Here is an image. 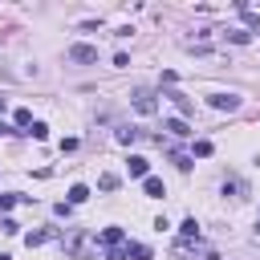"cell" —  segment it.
<instances>
[{
    "label": "cell",
    "instance_id": "1",
    "mask_svg": "<svg viewBox=\"0 0 260 260\" xmlns=\"http://www.w3.org/2000/svg\"><path fill=\"white\" fill-rule=\"evenodd\" d=\"M130 102H134V110H138V114H154V110H158L154 89H146V85H138V89L130 93Z\"/></svg>",
    "mask_w": 260,
    "mask_h": 260
},
{
    "label": "cell",
    "instance_id": "2",
    "mask_svg": "<svg viewBox=\"0 0 260 260\" xmlns=\"http://www.w3.org/2000/svg\"><path fill=\"white\" fill-rule=\"evenodd\" d=\"M69 61L73 65H93L98 61V49L93 45H69Z\"/></svg>",
    "mask_w": 260,
    "mask_h": 260
},
{
    "label": "cell",
    "instance_id": "3",
    "mask_svg": "<svg viewBox=\"0 0 260 260\" xmlns=\"http://www.w3.org/2000/svg\"><path fill=\"white\" fill-rule=\"evenodd\" d=\"M207 106H215V110H228V114H232V110H240V98H236V93H211V98H207Z\"/></svg>",
    "mask_w": 260,
    "mask_h": 260
},
{
    "label": "cell",
    "instance_id": "4",
    "mask_svg": "<svg viewBox=\"0 0 260 260\" xmlns=\"http://www.w3.org/2000/svg\"><path fill=\"white\" fill-rule=\"evenodd\" d=\"M65 252H69V256H85V252H89V240H85L81 232H69V240H65Z\"/></svg>",
    "mask_w": 260,
    "mask_h": 260
},
{
    "label": "cell",
    "instance_id": "5",
    "mask_svg": "<svg viewBox=\"0 0 260 260\" xmlns=\"http://www.w3.org/2000/svg\"><path fill=\"white\" fill-rule=\"evenodd\" d=\"M126 171H130L134 179H146V175H150V162H146V158H138V154H130V162H126Z\"/></svg>",
    "mask_w": 260,
    "mask_h": 260
},
{
    "label": "cell",
    "instance_id": "6",
    "mask_svg": "<svg viewBox=\"0 0 260 260\" xmlns=\"http://www.w3.org/2000/svg\"><path fill=\"white\" fill-rule=\"evenodd\" d=\"M142 191H146L150 199H162V195H167V187H162V179H154V175H146V179H142Z\"/></svg>",
    "mask_w": 260,
    "mask_h": 260
},
{
    "label": "cell",
    "instance_id": "7",
    "mask_svg": "<svg viewBox=\"0 0 260 260\" xmlns=\"http://www.w3.org/2000/svg\"><path fill=\"white\" fill-rule=\"evenodd\" d=\"M162 130H171L175 138H187V134H191V126H187V118H167V126H162Z\"/></svg>",
    "mask_w": 260,
    "mask_h": 260
},
{
    "label": "cell",
    "instance_id": "8",
    "mask_svg": "<svg viewBox=\"0 0 260 260\" xmlns=\"http://www.w3.org/2000/svg\"><path fill=\"white\" fill-rule=\"evenodd\" d=\"M102 244L106 248H122V228H106L102 232Z\"/></svg>",
    "mask_w": 260,
    "mask_h": 260
},
{
    "label": "cell",
    "instance_id": "9",
    "mask_svg": "<svg viewBox=\"0 0 260 260\" xmlns=\"http://www.w3.org/2000/svg\"><path fill=\"white\" fill-rule=\"evenodd\" d=\"M167 98H171V102L179 106V114H191V98H187V93H179V89H171Z\"/></svg>",
    "mask_w": 260,
    "mask_h": 260
},
{
    "label": "cell",
    "instance_id": "10",
    "mask_svg": "<svg viewBox=\"0 0 260 260\" xmlns=\"http://www.w3.org/2000/svg\"><path fill=\"white\" fill-rule=\"evenodd\" d=\"M85 199H89V187L85 183H73L69 187V203H85Z\"/></svg>",
    "mask_w": 260,
    "mask_h": 260
},
{
    "label": "cell",
    "instance_id": "11",
    "mask_svg": "<svg viewBox=\"0 0 260 260\" xmlns=\"http://www.w3.org/2000/svg\"><path fill=\"white\" fill-rule=\"evenodd\" d=\"M126 260H150V248L146 244H130L126 248Z\"/></svg>",
    "mask_w": 260,
    "mask_h": 260
},
{
    "label": "cell",
    "instance_id": "12",
    "mask_svg": "<svg viewBox=\"0 0 260 260\" xmlns=\"http://www.w3.org/2000/svg\"><path fill=\"white\" fill-rule=\"evenodd\" d=\"M228 41H232V45H248L252 32H248V28H228Z\"/></svg>",
    "mask_w": 260,
    "mask_h": 260
},
{
    "label": "cell",
    "instance_id": "13",
    "mask_svg": "<svg viewBox=\"0 0 260 260\" xmlns=\"http://www.w3.org/2000/svg\"><path fill=\"white\" fill-rule=\"evenodd\" d=\"M179 232H183V240H199V223H195V219H183Z\"/></svg>",
    "mask_w": 260,
    "mask_h": 260
},
{
    "label": "cell",
    "instance_id": "14",
    "mask_svg": "<svg viewBox=\"0 0 260 260\" xmlns=\"http://www.w3.org/2000/svg\"><path fill=\"white\" fill-rule=\"evenodd\" d=\"M24 134H32L37 142H45V138H49V126H45V122H32V126H28Z\"/></svg>",
    "mask_w": 260,
    "mask_h": 260
},
{
    "label": "cell",
    "instance_id": "15",
    "mask_svg": "<svg viewBox=\"0 0 260 260\" xmlns=\"http://www.w3.org/2000/svg\"><path fill=\"white\" fill-rule=\"evenodd\" d=\"M171 162H175L179 171H191V154H183V150H171Z\"/></svg>",
    "mask_w": 260,
    "mask_h": 260
},
{
    "label": "cell",
    "instance_id": "16",
    "mask_svg": "<svg viewBox=\"0 0 260 260\" xmlns=\"http://www.w3.org/2000/svg\"><path fill=\"white\" fill-rule=\"evenodd\" d=\"M98 187H102V191H118V175H114V171H106V175L98 179Z\"/></svg>",
    "mask_w": 260,
    "mask_h": 260
},
{
    "label": "cell",
    "instance_id": "17",
    "mask_svg": "<svg viewBox=\"0 0 260 260\" xmlns=\"http://www.w3.org/2000/svg\"><path fill=\"white\" fill-rule=\"evenodd\" d=\"M223 195L240 199V195H244V183H240V179H228V183H223Z\"/></svg>",
    "mask_w": 260,
    "mask_h": 260
},
{
    "label": "cell",
    "instance_id": "18",
    "mask_svg": "<svg viewBox=\"0 0 260 260\" xmlns=\"http://www.w3.org/2000/svg\"><path fill=\"white\" fill-rule=\"evenodd\" d=\"M49 236H53V232H28V236H24V244H28V248H41Z\"/></svg>",
    "mask_w": 260,
    "mask_h": 260
},
{
    "label": "cell",
    "instance_id": "19",
    "mask_svg": "<svg viewBox=\"0 0 260 260\" xmlns=\"http://www.w3.org/2000/svg\"><path fill=\"white\" fill-rule=\"evenodd\" d=\"M118 142H122V146H130V142H138V130H134V126H130V130H118Z\"/></svg>",
    "mask_w": 260,
    "mask_h": 260
},
{
    "label": "cell",
    "instance_id": "20",
    "mask_svg": "<svg viewBox=\"0 0 260 260\" xmlns=\"http://www.w3.org/2000/svg\"><path fill=\"white\" fill-rule=\"evenodd\" d=\"M16 126H24V130H28V126H32V114H28V110H16Z\"/></svg>",
    "mask_w": 260,
    "mask_h": 260
},
{
    "label": "cell",
    "instance_id": "21",
    "mask_svg": "<svg viewBox=\"0 0 260 260\" xmlns=\"http://www.w3.org/2000/svg\"><path fill=\"white\" fill-rule=\"evenodd\" d=\"M195 154H199V158H207V154H211V142H207V138H199V142H195Z\"/></svg>",
    "mask_w": 260,
    "mask_h": 260
},
{
    "label": "cell",
    "instance_id": "22",
    "mask_svg": "<svg viewBox=\"0 0 260 260\" xmlns=\"http://www.w3.org/2000/svg\"><path fill=\"white\" fill-rule=\"evenodd\" d=\"M0 232H8V236H16V232H20V223H16V219H4V223H0Z\"/></svg>",
    "mask_w": 260,
    "mask_h": 260
},
{
    "label": "cell",
    "instance_id": "23",
    "mask_svg": "<svg viewBox=\"0 0 260 260\" xmlns=\"http://www.w3.org/2000/svg\"><path fill=\"white\" fill-rule=\"evenodd\" d=\"M106 260H126V248H106Z\"/></svg>",
    "mask_w": 260,
    "mask_h": 260
},
{
    "label": "cell",
    "instance_id": "24",
    "mask_svg": "<svg viewBox=\"0 0 260 260\" xmlns=\"http://www.w3.org/2000/svg\"><path fill=\"white\" fill-rule=\"evenodd\" d=\"M16 199H20V195H0V211H8V207H12Z\"/></svg>",
    "mask_w": 260,
    "mask_h": 260
},
{
    "label": "cell",
    "instance_id": "25",
    "mask_svg": "<svg viewBox=\"0 0 260 260\" xmlns=\"http://www.w3.org/2000/svg\"><path fill=\"white\" fill-rule=\"evenodd\" d=\"M0 260H12V256H8V252H0Z\"/></svg>",
    "mask_w": 260,
    "mask_h": 260
},
{
    "label": "cell",
    "instance_id": "26",
    "mask_svg": "<svg viewBox=\"0 0 260 260\" xmlns=\"http://www.w3.org/2000/svg\"><path fill=\"white\" fill-rule=\"evenodd\" d=\"M0 114H4V98H0Z\"/></svg>",
    "mask_w": 260,
    "mask_h": 260
}]
</instances>
